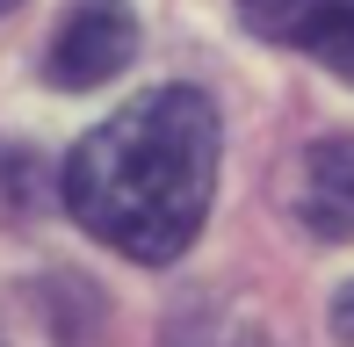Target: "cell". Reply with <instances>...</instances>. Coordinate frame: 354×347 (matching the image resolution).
Segmentation results:
<instances>
[{
  "mask_svg": "<svg viewBox=\"0 0 354 347\" xmlns=\"http://www.w3.org/2000/svg\"><path fill=\"white\" fill-rule=\"evenodd\" d=\"M217 196V109L196 87H152L94 123L66 160V210L109 254L167 268L196 246Z\"/></svg>",
  "mask_w": 354,
  "mask_h": 347,
  "instance_id": "obj_1",
  "label": "cell"
},
{
  "mask_svg": "<svg viewBox=\"0 0 354 347\" xmlns=\"http://www.w3.org/2000/svg\"><path fill=\"white\" fill-rule=\"evenodd\" d=\"M131 58H138V15H131V0H73L66 22L51 29L44 80L80 94V87L116 80Z\"/></svg>",
  "mask_w": 354,
  "mask_h": 347,
  "instance_id": "obj_2",
  "label": "cell"
},
{
  "mask_svg": "<svg viewBox=\"0 0 354 347\" xmlns=\"http://www.w3.org/2000/svg\"><path fill=\"white\" fill-rule=\"evenodd\" d=\"M239 22L253 37L304 51L326 73L354 80V0H239Z\"/></svg>",
  "mask_w": 354,
  "mask_h": 347,
  "instance_id": "obj_3",
  "label": "cell"
},
{
  "mask_svg": "<svg viewBox=\"0 0 354 347\" xmlns=\"http://www.w3.org/2000/svg\"><path fill=\"white\" fill-rule=\"evenodd\" d=\"M297 217L318 239H354V138H318L297 160Z\"/></svg>",
  "mask_w": 354,
  "mask_h": 347,
  "instance_id": "obj_4",
  "label": "cell"
},
{
  "mask_svg": "<svg viewBox=\"0 0 354 347\" xmlns=\"http://www.w3.org/2000/svg\"><path fill=\"white\" fill-rule=\"evenodd\" d=\"M333 333L354 347V282H340V297H333Z\"/></svg>",
  "mask_w": 354,
  "mask_h": 347,
  "instance_id": "obj_5",
  "label": "cell"
},
{
  "mask_svg": "<svg viewBox=\"0 0 354 347\" xmlns=\"http://www.w3.org/2000/svg\"><path fill=\"white\" fill-rule=\"evenodd\" d=\"M8 8H15V0H0V15H8Z\"/></svg>",
  "mask_w": 354,
  "mask_h": 347,
  "instance_id": "obj_6",
  "label": "cell"
}]
</instances>
